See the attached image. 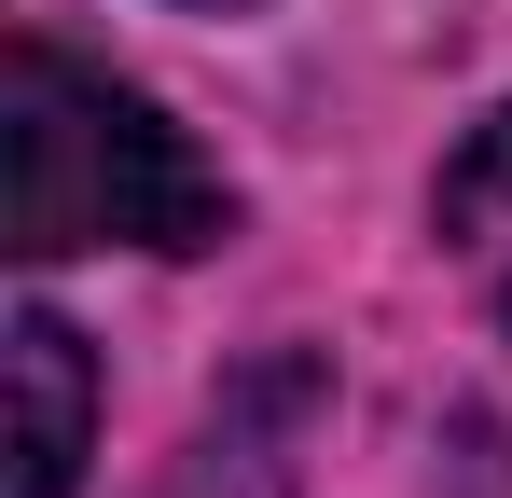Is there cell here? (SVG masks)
<instances>
[{
	"mask_svg": "<svg viewBox=\"0 0 512 498\" xmlns=\"http://www.w3.org/2000/svg\"><path fill=\"white\" fill-rule=\"evenodd\" d=\"M84 485V346L56 305H14V498Z\"/></svg>",
	"mask_w": 512,
	"mask_h": 498,
	"instance_id": "7a4b0ae2",
	"label": "cell"
},
{
	"mask_svg": "<svg viewBox=\"0 0 512 498\" xmlns=\"http://www.w3.org/2000/svg\"><path fill=\"white\" fill-rule=\"evenodd\" d=\"M277 402H291V388H263V402H222V429H194V443H180V471H167L153 498H291Z\"/></svg>",
	"mask_w": 512,
	"mask_h": 498,
	"instance_id": "277c9868",
	"label": "cell"
},
{
	"mask_svg": "<svg viewBox=\"0 0 512 498\" xmlns=\"http://www.w3.org/2000/svg\"><path fill=\"white\" fill-rule=\"evenodd\" d=\"M429 222H443V263L471 277V305L512 332V97L443 153V180H429Z\"/></svg>",
	"mask_w": 512,
	"mask_h": 498,
	"instance_id": "3957f363",
	"label": "cell"
},
{
	"mask_svg": "<svg viewBox=\"0 0 512 498\" xmlns=\"http://www.w3.org/2000/svg\"><path fill=\"white\" fill-rule=\"evenodd\" d=\"M0 139H14V249L28 263H70V249H208L236 222L222 166L153 97L84 70V56H56V42H14Z\"/></svg>",
	"mask_w": 512,
	"mask_h": 498,
	"instance_id": "6da1fadb",
	"label": "cell"
}]
</instances>
